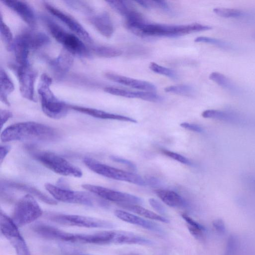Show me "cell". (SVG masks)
I'll return each mask as SVG.
<instances>
[{"mask_svg":"<svg viewBox=\"0 0 255 255\" xmlns=\"http://www.w3.org/2000/svg\"><path fill=\"white\" fill-rule=\"evenodd\" d=\"M113 244H136L150 246L153 243L150 240L128 231H115Z\"/></svg>","mask_w":255,"mask_h":255,"instance_id":"cell-25","label":"cell"},{"mask_svg":"<svg viewBox=\"0 0 255 255\" xmlns=\"http://www.w3.org/2000/svg\"><path fill=\"white\" fill-rule=\"evenodd\" d=\"M43 19L54 38L63 45L64 49L73 55L88 57L90 51L83 41L76 35L63 29L51 18L43 16Z\"/></svg>","mask_w":255,"mask_h":255,"instance_id":"cell-4","label":"cell"},{"mask_svg":"<svg viewBox=\"0 0 255 255\" xmlns=\"http://www.w3.org/2000/svg\"><path fill=\"white\" fill-rule=\"evenodd\" d=\"M134 255V254H132V255Z\"/></svg>","mask_w":255,"mask_h":255,"instance_id":"cell-49","label":"cell"},{"mask_svg":"<svg viewBox=\"0 0 255 255\" xmlns=\"http://www.w3.org/2000/svg\"><path fill=\"white\" fill-rule=\"evenodd\" d=\"M33 231L40 236L52 240L69 242L71 233L45 224H37L33 227Z\"/></svg>","mask_w":255,"mask_h":255,"instance_id":"cell-23","label":"cell"},{"mask_svg":"<svg viewBox=\"0 0 255 255\" xmlns=\"http://www.w3.org/2000/svg\"><path fill=\"white\" fill-rule=\"evenodd\" d=\"M43 211L34 197L26 194L16 203L11 219L18 227L28 224L39 218Z\"/></svg>","mask_w":255,"mask_h":255,"instance_id":"cell-7","label":"cell"},{"mask_svg":"<svg viewBox=\"0 0 255 255\" xmlns=\"http://www.w3.org/2000/svg\"><path fill=\"white\" fill-rule=\"evenodd\" d=\"M44 5L45 9L50 14L60 20L81 39L90 44L93 42V40L88 32L74 17L63 12L61 10L50 4L48 2H44Z\"/></svg>","mask_w":255,"mask_h":255,"instance_id":"cell-13","label":"cell"},{"mask_svg":"<svg viewBox=\"0 0 255 255\" xmlns=\"http://www.w3.org/2000/svg\"><path fill=\"white\" fill-rule=\"evenodd\" d=\"M30 153L33 158L57 174L75 177H81L82 176V172L79 168L55 153L47 151L31 149L30 150Z\"/></svg>","mask_w":255,"mask_h":255,"instance_id":"cell-5","label":"cell"},{"mask_svg":"<svg viewBox=\"0 0 255 255\" xmlns=\"http://www.w3.org/2000/svg\"><path fill=\"white\" fill-rule=\"evenodd\" d=\"M209 78L217 84L228 90L236 89L234 83L225 75L218 72H213L209 75Z\"/></svg>","mask_w":255,"mask_h":255,"instance_id":"cell-29","label":"cell"},{"mask_svg":"<svg viewBox=\"0 0 255 255\" xmlns=\"http://www.w3.org/2000/svg\"><path fill=\"white\" fill-rule=\"evenodd\" d=\"M11 147L9 145H1L0 147V164L2 163L5 156L10 150Z\"/></svg>","mask_w":255,"mask_h":255,"instance_id":"cell-47","label":"cell"},{"mask_svg":"<svg viewBox=\"0 0 255 255\" xmlns=\"http://www.w3.org/2000/svg\"><path fill=\"white\" fill-rule=\"evenodd\" d=\"M82 187L105 200L117 203L118 204L139 205L143 202L142 199L135 195L102 186L84 184L82 185Z\"/></svg>","mask_w":255,"mask_h":255,"instance_id":"cell-11","label":"cell"},{"mask_svg":"<svg viewBox=\"0 0 255 255\" xmlns=\"http://www.w3.org/2000/svg\"><path fill=\"white\" fill-rule=\"evenodd\" d=\"M53 222L71 226L92 228H112L114 224L108 221L85 216L59 214L50 216Z\"/></svg>","mask_w":255,"mask_h":255,"instance_id":"cell-10","label":"cell"},{"mask_svg":"<svg viewBox=\"0 0 255 255\" xmlns=\"http://www.w3.org/2000/svg\"><path fill=\"white\" fill-rule=\"evenodd\" d=\"M46 190L57 200L63 202L94 206L96 200L89 193L74 191L57 186L49 183L45 184Z\"/></svg>","mask_w":255,"mask_h":255,"instance_id":"cell-9","label":"cell"},{"mask_svg":"<svg viewBox=\"0 0 255 255\" xmlns=\"http://www.w3.org/2000/svg\"><path fill=\"white\" fill-rule=\"evenodd\" d=\"M148 201L150 206L161 215L166 214L165 208L158 201L154 198H150Z\"/></svg>","mask_w":255,"mask_h":255,"instance_id":"cell-43","label":"cell"},{"mask_svg":"<svg viewBox=\"0 0 255 255\" xmlns=\"http://www.w3.org/2000/svg\"><path fill=\"white\" fill-rule=\"evenodd\" d=\"M149 68L155 73L166 76L172 79H176L177 78V75L175 71L170 68L160 65L155 62H150Z\"/></svg>","mask_w":255,"mask_h":255,"instance_id":"cell-34","label":"cell"},{"mask_svg":"<svg viewBox=\"0 0 255 255\" xmlns=\"http://www.w3.org/2000/svg\"><path fill=\"white\" fill-rule=\"evenodd\" d=\"M115 216L120 219L132 224L136 225L147 230L158 233H163L162 228L158 224L129 212L117 210L115 211Z\"/></svg>","mask_w":255,"mask_h":255,"instance_id":"cell-18","label":"cell"},{"mask_svg":"<svg viewBox=\"0 0 255 255\" xmlns=\"http://www.w3.org/2000/svg\"><path fill=\"white\" fill-rule=\"evenodd\" d=\"M164 91L167 93L185 96H192L195 93V90L192 86L185 84L168 86L164 88Z\"/></svg>","mask_w":255,"mask_h":255,"instance_id":"cell-31","label":"cell"},{"mask_svg":"<svg viewBox=\"0 0 255 255\" xmlns=\"http://www.w3.org/2000/svg\"></svg>","mask_w":255,"mask_h":255,"instance_id":"cell-50","label":"cell"},{"mask_svg":"<svg viewBox=\"0 0 255 255\" xmlns=\"http://www.w3.org/2000/svg\"><path fill=\"white\" fill-rule=\"evenodd\" d=\"M0 126L1 128L3 125L12 117V113L6 110H0Z\"/></svg>","mask_w":255,"mask_h":255,"instance_id":"cell-46","label":"cell"},{"mask_svg":"<svg viewBox=\"0 0 255 255\" xmlns=\"http://www.w3.org/2000/svg\"><path fill=\"white\" fill-rule=\"evenodd\" d=\"M115 231H102L93 234H74L72 243L94 244L98 245L113 244Z\"/></svg>","mask_w":255,"mask_h":255,"instance_id":"cell-19","label":"cell"},{"mask_svg":"<svg viewBox=\"0 0 255 255\" xmlns=\"http://www.w3.org/2000/svg\"><path fill=\"white\" fill-rule=\"evenodd\" d=\"M83 162L91 170L102 176L139 186H144L146 184L145 180L137 174L101 163L90 157L84 158Z\"/></svg>","mask_w":255,"mask_h":255,"instance_id":"cell-6","label":"cell"},{"mask_svg":"<svg viewBox=\"0 0 255 255\" xmlns=\"http://www.w3.org/2000/svg\"><path fill=\"white\" fill-rule=\"evenodd\" d=\"M161 152L165 156H168L181 163L187 165H192V163L190 160L180 154L164 149L161 150Z\"/></svg>","mask_w":255,"mask_h":255,"instance_id":"cell-40","label":"cell"},{"mask_svg":"<svg viewBox=\"0 0 255 255\" xmlns=\"http://www.w3.org/2000/svg\"><path fill=\"white\" fill-rule=\"evenodd\" d=\"M58 137L53 128L34 122L16 123L5 128L0 135L3 142L11 141H50Z\"/></svg>","mask_w":255,"mask_h":255,"instance_id":"cell-2","label":"cell"},{"mask_svg":"<svg viewBox=\"0 0 255 255\" xmlns=\"http://www.w3.org/2000/svg\"><path fill=\"white\" fill-rule=\"evenodd\" d=\"M118 205L125 209L149 219H152L165 223H168L169 222V220L168 219L158 215L138 205L131 204H120Z\"/></svg>","mask_w":255,"mask_h":255,"instance_id":"cell-27","label":"cell"},{"mask_svg":"<svg viewBox=\"0 0 255 255\" xmlns=\"http://www.w3.org/2000/svg\"><path fill=\"white\" fill-rule=\"evenodd\" d=\"M109 5L116 11L126 17L133 9L125 0H107Z\"/></svg>","mask_w":255,"mask_h":255,"instance_id":"cell-33","label":"cell"},{"mask_svg":"<svg viewBox=\"0 0 255 255\" xmlns=\"http://www.w3.org/2000/svg\"><path fill=\"white\" fill-rule=\"evenodd\" d=\"M239 248V241L237 236L231 235L228 238L224 255H236Z\"/></svg>","mask_w":255,"mask_h":255,"instance_id":"cell-38","label":"cell"},{"mask_svg":"<svg viewBox=\"0 0 255 255\" xmlns=\"http://www.w3.org/2000/svg\"><path fill=\"white\" fill-rule=\"evenodd\" d=\"M146 182L148 184L153 186H157L160 183V181L157 178L150 176L147 178Z\"/></svg>","mask_w":255,"mask_h":255,"instance_id":"cell-48","label":"cell"},{"mask_svg":"<svg viewBox=\"0 0 255 255\" xmlns=\"http://www.w3.org/2000/svg\"><path fill=\"white\" fill-rule=\"evenodd\" d=\"M135 2L145 8L156 7L166 12L171 10L167 2L164 0H136Z\"/></svg>","mask_w":255,"mask_h":255,"instance_id":"cell-35","label":"cell"},{"mask_svg":"<svg viewBox=\"0 0 255 255\" xmlns=\"http://www.w3.org/2000/svg\"><path fill=\"white\" fill-rule=\"evenodd\" d=\"M156 195L167 205L172 207H183L187 206V203L176 192L166 190L156 189Z\"/></svg>","mask_w":255,"mask_h":255,"instance_id":"cell-26","label":"cell"},{"mask_svg":"<svg viewBox=\"0 0 255 255\" xmlns=\"http://www.w3.org/2000/svg\"><path fill=\"white\" fill-rule=\"evenodd\" d=\"M0 35L5 46L8 51L12 50L14 39L8 26L0 18Z\"/></svg>","mask_w":255,"mask_h":255,"instance_id":"cell-32","label":"cell"},{"mask_svg":"<svg viewBox=\"0 0 255 255\" xmlns=\"http://www.w3.org/2000/svg\"><path fill=\"white\" fill-rule=\"evenodd\" d=\"M180 125L181 127L185 129L197 132H201L203 130L202 127L199 125L190 124L187 122L182 123Z\"/></svg>","mask_w":255,"mask_h":255,"instance_id":"cell-45","label":"cell"},{"mask_svg":"<svg viewBox=\"0 0 255 255\" xmlns=\"http://www.w3.org/2000/svg\"><path fill=\"white\" fill-rule=\"evenodd\" d=\"M52 80L47 74L44 73L40 77L37 87L41 109L47 117L59 119L65 117L69 108V105L59 100L50 89Z\"/></svg>","mask_w":255,"mask_h":255,"instance_id":"cell-3","label":"cell"},{"mask_svg":"<svg viewBox=\"0 0 255 255\" xmlns=\"http://www.w3.org/2000/svg\"><path fill=\"white\" fill-rule=\"evenodd\" d=\"M110 158L111 160L115 162H117L126 165L132 170H136V166L135 164H134L132 162L127 159L115 155H111Z\"/></svg>","mask_w":255,"mask_h":255,"instance_id":"cell-42","label":"cell"},{"mask_svg":"<svg viewBox=\"0 0 255 255\" xmlns=\"http://www.w3.org/2000/svg\"><path fill=\"white\" fill-rule=\"evenodd\" d=\"M69 106L71 109L97 118L115 120L133 123H137L135 119L123 115L110 113L102 110L85 107L70 105Z\"/></svg>","mask_w":255,"mask_h":255,"instance_id":"cell-20","label":"cell"},{"mask_svg":"<svg viewBox=\"0 0 255 255\" xmlns=\"http://www.w3.org/2000/svg\"><path fill=\"white\" fill-rule=\"evenodd\" d=\"M195 42L209 43L223 48H228L230 47L229 43L221 40L206 36H199L194 39Z\"/></svg>","mask_w":255,"mask_h":255,"instance_id":"cell-39","label":"cell"},{"mask_svg":"<svg viewBox=\"0 0 255 255\" xmlns=\"http://www.w3.org/2000/svg\"><path fill=\"white\" fill-rule=\"evenodd\" d=\"M126 25L134 34L144 37H174L212 28L209 25L198 23L180 25L151 23L146 22L144 19L126 23Z\"/></svg>","mask_w":255,"mask_h":255,"instance_id":"cell-1","label":"cell"},{"mask_svg":"<svg viewBox=\"0 0 255 255\" xmlns=\"http://www.w3.org/2000/svg\"><path fill=\"white\" fill-rule=\"evenodd\" d=\"M14 40L29 51L41 48L50 42V38L45 33L29 30L19 34L14 38Z\"/></svg>","mask_w":255,"mask_h":255,"instance_id":"cell-14","label":"cell"},{"mask_svg":"<svg viewBox=\"0 0 255 255\" xmlns=\"http://www.w3.org/2000/svg\"><path fill=\"white\" fill-rule=\"evenodd\" d=\"M105 76L107 79L114 82L142 91L155 92L156 90V87L154 84L145 81L135 79L111 72L106 73Z\"/></svg>","mask_w":255,"mask_h":255,"instance_id":"cell-17","label":"cell"},{"mask_svg":"<svg viewBox=\"0 0 255 255\" xmlns=\"http://www.w3.org/2000/svg\"><path fill=\"white\" fill-rule=\"evenodd\" d=\"M16 74L22 96L27 100L35 102L34 85L37 76L36 71L30 64L19 65L16 69Z\"/></svg>","mask_w":255,"mask_h":255,"instance_id":"cell-12","label":"cell"},{"mask_svg":"<svg viewBox=\"0 0 255 255\" xmlns=\"http://www.w3.org/2000/svg\"><path fill=\"white\" fill-rule=\"evenodd\" d=\"M213 11L217 15L226 18H237L243 15V12L240 9L225 7H216Z\"/></svg>","mask_w":255,"mask_h":255,"instance_id":"cell-36","label":"cell"},{"mask_svg":"<svg viewBox=\"0 0 255 255\" xmlns=\"http://www.w3.org/2000/svg\"><path fill=\"white\" fill-rule=\"evenodd\" d=\"M0 226L1 234L9 241L17 255H31L25 240L11 218L0 211Z\"/></svg>","mask_w":255,"mask_h":255,"instance_id":"cell-8","label":"cell"},{"mask_svg":"<svg viewBox=\"0 0 255 255\" xmlns=\"http://www.w3.org/2000/svg\"><path fill=\"white\" fill-rule=\"evenodd\" d=\"M90 22L104 37L109 38L114 33V26L109 14L106 12L91 17Z\"/></svg>","mask_w":255,"mask_h":255,"instance_id":"cell-22","label":"cell"},{"mask_svg":"<svg viewBox=\"0 0 255 255\" xmlns=\"http://www.w3.org/2000/svg\"><path fill=\"white\" fill-rule=\"evenodd\" d=\"M202 116L204 118L227 121L231 118L229 114L217 110H205L202 113Z\"/></svg>","mask_w":255,"mask_h":255,"instance_id":"cell-37","label":"cell"},{"mask_svg":"<svg viewBox=\"0 0 255 255\" xmlns=\"http://www.w3.org/2000/svg\"><path fill=\"white\" fill-rule=\"evenodd\" d=\"M68 5L75 9L83 11L85 12H91L92 11L91 8L85 4L83 2L77 0H67L66 1Z\"/></svg>","mask_w":255,"mask_h":255,"instance_id":"cell-41","label":"cell"},{"mask_svg":"<svg viewBox=\"0 0 255 255\" xmlns=\"http://www.w3.org/2000/svg\"><path fill=\"white\" fill-rule=\"evenodd\" d=\"M73 62V54L63 49L56 58L50 60L49 63L54 73L60 76L64 75L69 70Z\"/></svg>","mask_w":255,"mask_h":255,"instance_id":"cell-21","label":"cell"},{"mask_svg":"<svg viewBox=\"0 0 255 255\" xmlns=\"http://www.w3.org/2000/svg\"><path fill=\"white\" fill-rule=\"evenodd\" d=\"M2 2L14 11L29 27L34 28L37 19L35 12L27 2L20 0H4Z\"/></svg>","mask_w":255,"mask_h":255,"instance_id":"cell-15","label":"cell"},{"mask_svg":"<svg viewBox=\"0 0 255 255\" xmlns=\"http://www.w3.org/2000/svg\"><path fill=\"white\" fill-rule=\"evenodd\" d=\"M213 226L219 234H224L226 232V226L223 220L221 219L215 220L213 222Z\"/></svg>","mask_w":255,"mask_h":255,"instance_id":"cell-44","label":"cell"},{"mask_svg":"<svg viewBox=\"0 0 255 255\" xmlns=\"http://www.w3.org/2000/svg\"><path fill=\"white\" fill-rule=\"evenodd\" d=\"M1 186L26 192L29 194L34 196L38 199L48 204L53 205L57 204L55 199L47 196L41 191L31 185L13 181H5L3 182V185H1Z\"/></svg>","mask_w":255,"mask_h":255,"instance_id":"cell-24","label":"cell"},{"mask_svg":"<svg viewBox=\"0 0 255 255\" xmlns=\"http://www.w3.org/2000/svg\"><path fill=\"white\" fill-rule=\"evenodd\" d=\"M0 99L2 102L9 106L10 103L7 96L14 90V84L7 75L6 71L2 68L0 71Z\"/></svg>","mask_w":255,"mask_h":255,"instance_id":"cell-28","label":"cell"},{"mask_svg":"<svg viewBox=\"0 0 255 255\" xmlns=\"http://www.w3.org/2000/svg\"><path fill=\"white\" fill-rule=\"evenodd\" d=\"M104 91L113 95L128 98H138L152 102L158 103L163 100V98L155 92L131 91L112 87H106Z\"/></svg>","mask_w":255,"mask_h":255,"instance_id":"cell-16","label":"cell"},{"mask_svg":"<svg viewBox=\"0 0 255 255\" xmlns=\"http://www.w3.org/2000/svg\"><path fill=\"white\" fill-rule=\"evenodd\" d=\"M92 49L96 55L105 58L116 57L122 54V51L119 49L105 46H94Z\"/></svg>","mask_w":255,"mask_h":255,"instance_id":"cell-30","label":"cell"}]
</instances>
